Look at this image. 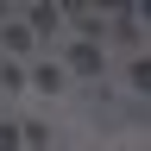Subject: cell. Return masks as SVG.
<instances>
[{
	"label": "cell",
	"mask_w": 151,
	"mask_h": 151,
	"mask_svg": "<svg viewBox=\"0 0 151 151\" xmlns=\"http://www.w3.org/2000/svg\"><path fill=\"white\" fill-rule=\"evenodd\" d=\"M0 145L13 151V145H19V126H0Z\"/></svg>",
	"instance_id": "1"
}]
</instances>
